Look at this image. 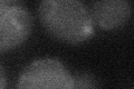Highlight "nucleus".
<instances>
[{"label":"nucleus","mask_w":134,"mask_h":89,"mask_svg":"<svg viewBox=\"0 0 134 89\" xmlns=\"http://www.w3.org/2000/svg\"><path fill=\"white\" fill-rule=\"evenodd\" d=\"M38 17L50 36L66 44H81L94 33L90 9L79 0H44Z\"/></svg>","instance_id":"f257e3e1"},{"label":"nucleus","mask_w":134,"mask_h":89,"mask_svg":"<svg viewBox=\"0 0 134 89\" xmlns=\"http://www.w3.org/2000/svg\"><path fill=\"white\" fill-rule=\"evenodd\" d=\"M73 75L62 61L43 58L32 61L23 70L16 89H72Z\"/></svg>","instance_id":"f03ea898"},{"label":"nucleus","mask_w":134,"mask_h":89,"mask_svg":"<svg viewBox=\"0 0 134 89\" xmlns=\"http://www.w3.org/2000/svg\"><path fill=\"white\" fill-rule=\"evenodd\" d=\"M32 30V16L20 1L8 0L0 7V51L21 46Z\"/></svg>","instance_id":"7ed1b4c3"},{"label":"nucleus","mask_w":134,"mask_h":89,"mask_svg":"<svg viewBox=\"0 0 134 89\" xmlns=\"http://www.w3.org/2000/svg\"><path fill=\"white\" fill-rule=\"evenodd\" d=\"M90 14L94 26L103 30L123 27L132 15V5L127 0H103L92 5Z\"/></svg>","instance_id":"20e7f679"},{"label":"nucleus","mask_w":134,"mask_h":89,"mask_svg":"<svg viewBox=\"0 0 134 89\" xmlns=\"http://www.w3.org/2000/svg\"><path fill=\"white\" fill-rule=\"evenodd\" d=\"M99 80L95 75L91 73H76L73 75L72 89H99Z\"/></svg>","instance_id":"39448f33"},{"label":"nucleus","mask_w":134,"mask_h":89,"mask_svg":"<svg viewBox=\"0 0 134 89\" xmlns=\"http://www.w3.org/2000/svg\"><path fill=\"white\" fill-rule=\"evenodd\" d=\"M0 89H7V75L1 63H0Z\"/></svg>","instance_id":"423d86ee"},{"label":"nucleus","mask_w":134,"mask_h":89,"mask_svg":"<svg viewBox=\"0 0 134 89\" xmlns=\"http://www.w3.org/2000/svg\"><path fill=\"white\" fill-rule=\"evenodd\" d=\"M8 2V0H0V7H2V6H5L6 3Z\"/></svg>","instance_id":"0eeeda50"}]
</instances>
